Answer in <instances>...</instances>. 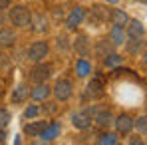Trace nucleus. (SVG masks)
Segmentation results:
<instances>
[{"mask_svg":"<svg viewBox=\"0 0 147 145\" xmlns=\"http://www.w3.org/2000/svg\"><path fill=\"white\" fill-rule=\"evenodd\" d=\"M10 22L16 26V28H28L30 20H32V12L26 8V6H14L8 14Z\"/></svg>","mask_w":147,"mask_h":145,"instance_id":"1","label":"nucleus"},{"mask_svg":"<svg viewBox=\"0 0 147 145\" xmlns=\"http://www.w3.org/2000/svg\"><path fill=\"white\" fill-rule=\"evenodd\" d=\"M52 94L56 96L58 101H68L74 94V86L70 80H58L56 84H54V90H52Z\"/></svg>","mask_w":147,"mask_h":145,"instance_id":"2","label":"nucleus"},{"mask_svg":"<svg viewBox=\"0 0 147 145\" xmlns=\"http://www.w3.org/2000/svg\"><path fill=\"white\" fill-rule=\"evenodd\" d=\"M96 109L90 107V109H84V111H78L72 115V125L76 129H88L92 125V117H94Z\"/></svg>","mask_w":147,"mask_h":145,"instance_id":"3","label":"nucleus"},{"mask_svg":"<svg viewBox=\"0 0 147 145\" xmlns=\"http://www.w3.org/2000/svg\"><path fill=\"white\" fill-rule=\"evenodd\" d=\"M48 52H50L48 42L38 40V42H34V44L28 48V60H32V62H40V60H44V58L48 56Z\"/></svg>","mask_w":147,"mask_h":145,"instance_id":"4","label":"nucleus"},{"mask_svg":"<svg viewBox=\"0 0 147 145\" xmlns=\"http://www.w3.org/2000/svg\"><path fill=\"white\" fill-rule=\"evenodd\" d=\"M50 76H52V66H50V64H38V66L32 68L30 80H32L34 84H44V82L50 80Z\"/></svg>","mask_w":147,"mask_h":145,"instance_id":"5","label":"nucleus"},{"mask_svg":"<svg viewBox=\"0 0 147 145\" xmlns=\"http://www.w3.org/2000/svg\"><path fill=\"white\" fill-rule=\"evenodd\" d=\"M125 36L129 40H143L145 26L141 24L139 20H127V24H125Z\"/></svg>","mask_w":147,"mask_h":145,"instance_id":"6","label":"nucleus"},{"mask_svg":"<svg viewBox=\"0 0 147 145\" xmlns=\"http://www.w3.org/2000/svg\"><path fill=\"white\" fill-rule=\"evenodd\" d=\"M84 18H86V10H84L82 6H76V8H72L70 16L66 18V26H68V30H76L78 26L84 22Z\"/></svg>","mask_w":147,"mask_h":145,"instance_id":"7","label":"nucleus"},{"mask_svg":"<svg viewBox=\"0 0 147 145\" xmlns=\"http://www.w3.org/2000/svg\"><path fill=\"white\" fill-rule=\"evenodd\" d=\"M94 121H96L98 127L107 129L109 125H113V113H111L109 109H99V111L94 113Z\"/></svg>","mask_w":147,"mask_h":145,"instance_id":"8","label":"nucleus"},{"mask_svg":"<svg viewBox=\"0 0 147 145\" xmlns=\"http://www.w3.org/2000/svg\"><path fill=\"white\" fill-rule=\"evenodd\" d=\"M113 125H115L117 133H123V135H127V133L133 129V119H131L127 113H121V115H117V117L113 119Z\"/></svg>","mask_w":147,"mask_h":145,"instance_id":"9","label":"nucleus"},{"mask_svg":"<svg viewBox=\"0 0 147 145\" xmlns=\"http://www.w3.org/2000/svg\"><path fill=\"white\" fill-rule=\"evenodd\" d=\"M52 94V90H50L48 86H46V82L44 84H36V88H32V92H30V97L34 99V101H46Z\"/></svg>","mask_w":147,"mask_h":145,"instance_id":"10","label":"nucleus"},{"mask_svg":"<svg viewBox=\"0 0 147 145\" xmlns=\"http://www.w3.org/2000/svg\"><path fill=\"white\" fill-rule=\"evenodd\" d=\"M60 129H62V125H60V121H54V123H48L44 129H42V133L38 135V137H42V141H52L58 133H60Z\"/></svg>","mask_w":147,"mask_h":145,"instance_id":"11","label":"nucleus"},{"mask_svg":"<svg viewBox=\"0 0 147 145\" xmlns=\"http://www.w3.org/2000/svg\"><path fill=\"white\" fill-rule=\"evenodd\" d=\"M109 40H111L115 46L125 44V40H127V36H125V28H123V26L113 24V26H111V30H109Z\"/></svg>","mask_w":147,"mask_h":145,"instance_id":"12","label":"nucleus"},{"mask_svg":"<svg viewBox=\"0 0 147 145\" xmlns=\"http://www.w3.org/2000/svg\"><path fill=\"white\" fill-rule=\"evenodd\" d=\"M46 125H48V121H30L24 125V133L28 137H38Z\"/></svg>","mask_w":147,"mask_h":145,"instance_id":"13","label":"nucleus"},{"mask_svg":"<svg viewBox=\"0 0 147 145\" xmlns=\"http://www.w3.org/2000/svg\"><path fill=\"white\" fill-rule=\"evenodd\" d=\"M74 48H76V52H78L80 56H88V52H90V40H88V36L80 34V36L74 40Z\"/></svg>","mask_w":147,"mask_h":145,"instance_id":"14","label":"nucleus"},{"mask_svg":"<svg viewBox=\"0 0 147 145\" xmlns=\"http://www.w3.org/2000/svg\"><path fill=\"white\" fill-rule=\"evenodd\" d=\"M26 97H28V86L26 84H20V86H16V90H12V103H22Z\"/></svg>","mask_w":147,"mask_h":145,"instance_id":"15","label":"nucleus"},{"mask_svg":"<svg viewBox=\"0 0 147 145\" xmlns=\"http://www.w3.org/2000/svg\"><path fill=\"white\" fill-rule=\"evenodd\" d=\"M30 26H34L36 32H46V30H48V20H46L42 14H32Z\"/></svg>","mask_w":147,"mask_h":145,"instance_id":"16","label":"nucleus"},{"mask_svg":"<svg viewBox=\"0 0 147 145\" xmlns=\"http://www.w3.org/2000/svg\"><path fill=\"white\" fill-rule=\"evenodd\" d=\"M16 42V34L8 28H2L0 30V46H14Z\"/></svg>","mask_w":147,"mask_h":145,"instance_id":"17","label":"nucleus"},{"mask_svg":"<svg viewBox=\"0 0 147 145\" xmlns=\"http://www.w3.org/2000/svg\"><path fill=\"white\" fill-rule=\"evenodd\" d=\"M90 97H99L103 94V86H101V82L99 80H92L90 84H88V92H86Z\"/></svg>","mask_w":147,"mask_h":145,"instance_id":"18","label":"nucleus"},{"mask_svg":"<svg viewBox=\"0 0 147 145\" xmlns=\"http://www.w3.org/2000/svg\"><path fill=\"white\" fill-rule=\"evenodd\" d=\"M90 72H92V64H90L88 60L80 58V60L76 62V74H78L80 78H86V76H88Z\"/></svg>","mask_w":147,"mask_h":145,"instance_id":"19","label":"nucleus"},{"mask_svg":"<svg viewBox=\"0 0 147 145\" xmlns=\"http://www.w3.org/2000/svg\"><path fill=\"white\" fill-rule=\"evenodd\" d=\"M103 64H105L107 68H115V66H119V64H123V56H119V54H115V52H111V54L103 56Z\"/></svg>","mask_w":147,"mask_h":145,"instance_id":"20","label":"nucleus"},{"mask_svg":"<svg viewBox=\"0 0 147 145\" xmlns=\"http://www.w3.org/2000/svg\"><path fill=\"white\" fill-rule=\"evenodd\" d=\"M109 18H111V22L117 26H125L127 24V20H129V16L123 12V10H113L111 14H109Z\"/></svg>","mask_w":147,"mask_h":145,"instance_id":"21","label":"nucleus"},{"mask_svg":"<svg viewBox=\"0 0 147 145\" xmlns=\"http://www.w3.org/2000/svg\"><path fill=\"white\" fill-rule=\"evenodd\" d=\"M98 143L99 145H115L117 143V135L115 133H103V135H99Z\"/></svg>","mask_w":147,"mask_h":145,"instance_id":"22","label":"nucleus"},{"mask_svg":"<svg viewBox=\"0 0 147 145\" xmlns=\"http://www.w3.org/2000/svg\"><path fill=\"white\" fill-rule=\"evenodd\" d=\"M96 50H98L99 56H107V54H111V52H113V48L107 44V40H101V42H98V48H96Z\"/></svg>","mask_w":147,"mask_h":145,"instance_id":"23","label":"nucleus"},{"mask_svg":"<svg viewBox=\"0 0 147 145\" xmlns=\"http://www.w3.org/2000/svg\"><path fill=\"white\" fill-rule=\"evenodd\" d=\"M38 113H40V107H38V105H28L24 109V113H22V117H24V119H32V117H36Z\"/></svg>","mask_w":147,"mask_h":145,"instance_id":"24","label":"nucleus"},{"mask_svg":"<svg viewBox=\"0 0 147 145\" xmlns=\"http://www.w3.org/2000/svg\"><path fill=\"white\" fill-rule=\"evenodd\" d=\"M145 121H147V119H145V115H141L139 119L133 121V127H137L141 135H145V133H147V123H145Z\"/></svg>","mask_w":147,"mask_h":145,"instance_id":"25","label":"nucleus"},{"mask_svg":"<svg viewBox=\"0 0 147 145\" xmlns=\"http://www.w3.org/2000/svg\"><path fill=\"white\" fill-rule=\"evenodd\" d=\"M125 44H127V50H129L131 54H137L139 50L143 48V42H141V40H131V42H125Z\"/></svg>","mask_w":147,"mask_h":145,"instance_id":"26","label":"nucleus"},{"mask_svg":"<svg viewBox=\"0 0 147 145\" xmlns=\"http://www.w3.org/2000/svg\"><path fill=\"white\" fill-rule=\"evenodd\" d=\"M8 123H10V113H8V109L0 107V127H6Z\"/></svg>","mask_w":147,"mask_h":145,"instance_id":"27","label":"nucleus"},{"mask_svg":"<svg viewBox=\"0 0 147 145\" xmlns=\"http://www.w3.org/2000/svg\"><path fill=\"white\" fill-rule=\"evenodd\" d=\"M56 111V103H46L44 105V113H54Z\"/></svg>","mask_w":147,"mask_h":145,"instance_id":"28","label":"nucleus"},{"mask_svg":"<svg viewBox=\"0 0 147 145\" xmlns=\"http://www.w3.org/2000/svg\"><path fill=\"white\" fill-rule=\"evenodd\" d=\"M12 4V0H0V10H4V8H8Z\"/></svg>","mask_w":147,"mask_h":145,"instance_id":"29","label":"nucleus"},{"mask_svg":"<svg viewBox=\"0 0 147 145\" xmlns=\"http://www.w3.org/2000/svg\"><path fill=\"white\" fill-rule=\"evenodd\" d=\"M129 143L131 145H137V143L143 145V139H141V137H133V139H129Z\"/></svg>","mask_w":147,"mask_h":145,"instance_id":"30","label":"nucleus"},{"mask_svg":"<svg viewBox=\"0 0 147 145\" xmlns=\"http://www.w3.org/2000/svg\"><path fill=\"white\" fill-rule=\"evenodd\" d=\"M6 141V133H4V127H0V145Z\"/></svg>","mask_w":147,"mask_h":145,"instance_id":"31","label":"nucleus"},{"mask_svg":"<svg viewBox=\"0 0 147 145\" xmlns=\"http://www.w3.org/2000/svg\"><path fill=\"white\" fill-rule=\"evenodd\" d=\"M66 48V38H58V48Z\"/></svg>","mask_w":147,"mask_h":145,"instance_id":"32","label":"nucleus"},{"mask_svg":"<svg viewBox=\"0 0 147 145\" xmlns=\"http://www.w3.org/2000/svg\"><path fill=\"white\" fill-rule=\"evenodd\" d=\"M105 2H111V4H117L119 0H105Z\"/></svg>","mask_w":147,"mask_h":145,"instance_id":"33","label":"nucleus"},{"mask_svg":"<svg viewBox=\"0 0 147 145\" xmlns=\"http://www.w3.org/2000/svg\"><path fill=\"white\" fill-rule=\"evenodd\" d=\"M0 60H2V52H0Z\"/></svg>","mask_w":147,"mask_h":145,"instance_id":"34","label":"nucleus"}]
</instances>
